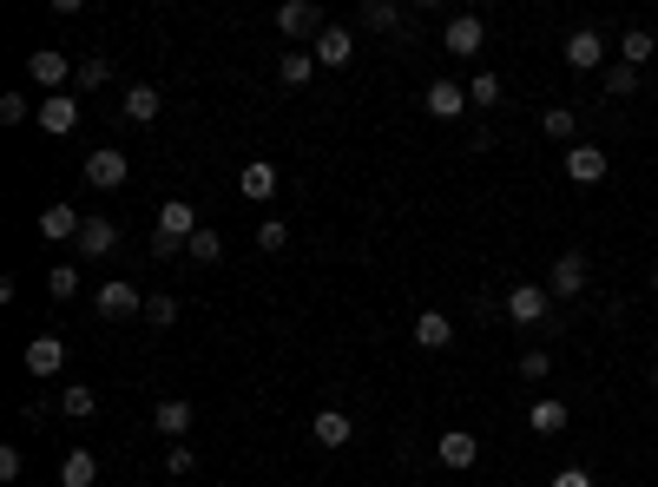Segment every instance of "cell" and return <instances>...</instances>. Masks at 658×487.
I'll return each mask as SVG.
<instances>
[{"instance_id": "cell-1", "label": "cell", "mask_w": 658, "mask_h": 487, "mask_svg": "<svg viewBox=\"0 0 658 487\" xmlns=\"http://www.w3.org/2000/svg\"><path fill=\"white\" fill-rule=\"evenodd\" d=\"M93 310L106 316V323H126V316H145V297H139V290H132L126 277H112V283H99Z\"/></svg>"}, {"instance_id": "cell-2", "label": "cell", "mask_w": 658, "mask_h": 487, "mask_svg": "<svg viewBox=\"0 0 658 487\" xmlns=\"http://www.w3.org/2000/svg\"><path fill=\"white\" fill-rule=\"evenodd\" d=\"M277 27L290 33V40H323V7H316V0H283Z\"/></svg>"}, {"instance_id": "cell-3", "label": "cell", "mask_w": 658, "mask_h": 487, "mask_svg": "<svg viewBox=\"0 0 658 487\" xmlns=\"http://www.w3.org/2000/svg\"><path fill=\"white\" fill-rule=\"evenodd\" d=\"M126 178H132V158H126V152H112V145H106V152H93V158H86V185L119 191Z\"/></svg>"}, {"instance_id": "cell-4", "label": "cell", "mask_w": 658, "mask_h": 487, "mask_svg": "<svg viewBox=\"0 0 658 487\" xmlns=\"http://www.w3.org/2000/svg\"><path fill=\"white\" fill-rule=\"evenodd\" d=\"M507 316H514L520 330L547 323V290H540V283H514V290H507Z\"/></svg>"}, {"instance_id": "cell-5", "label": "cell", "mask_w": 658, "mask_h": 487, "mask_svg": "<svg viewBox=\"0 0 658 487\" xmlns=\"http://www.w3.org/2000/svg\"><path fill=\"white\" fill-rule=\"evenodd\" d=\"M580 290H586V257H580V251H566L560 264L547 270V297H566V303H573Z\"/></svg>"}, {"instance_id": "cell-6", "label": "cell", "mask_w": 658, "mask_h": 487, "mask_svg": "<svg viewBox=\"0 0 658 487\" xmlns=\"http://www.w3.org/2000/svg\"><path fill=\"white\" fill-rule=\"evenodd\" d=\"M441 47H448V53H461V60H468V53H481V47H487V27H481V20H474V14H455V20H448V27H441Z\"/></svg>"}, {"instance_id": "cell-7", "label": "cell", "mask_w": 658, "mask_h": 487, "mask_svg": "<svg viewBox=\"0 0 658 487\" xmlns=\"http://www.w3.org/2000/svg\"><path fill=\"white\" fill-rule=\"evenodd\" d=\"M158 231H165V237H178V244H191V237L204 231V224H198V211H191V198H165V205H158Z\"/></svg>"}, {"instance_id": "cell-8", "label": "cell", "mask_w": 658, "mask_h": 487, "mask_svg": "<svg viewBox=\"0 0 658 487\" xmlns=\"http://www.w3.org/2000/svg\"><path fill=\"white\" fill-rule=\"evenodd\" d=\"M73 126H79V99H73V93H47V99H40V132L66 139Z\"/></svg>"}, {"instance_id": "cell-9", "label": "cell", "mask_w": 658, "mask_h": 487, "mask_svg": "<svg viewBox=\"0 0 658 487\" xmlns=\"http://www.w3.org/2000/svg\"><path fill=\"white\" fill-rule=\"evenodd\" d=\"M599 60H606V40H599L593 27H573V33H566V66H573V73H593Z\"/></svg>"}, {"instance_id": "cell-10", "label": "cell", "mask_w": 658, "mask_h": 487, "mask_svg": "<svg viewBox=\"0 0 658 487\" xmlns=\"http://www.w3.org/2000/svg\"><path fill=\"white\" fill-rule=\"evenodd\" d=\"M606 172H612V158L599 152V145H573V152H566V178H573V185H599Z\"/></svg>"}, {"instance_id": "cell-11", "label": "cell", "mask_w": 658, "mask_h": 487, "mask_svg": "<svg viewBox=\"0 0 658 487\" xmlns=\"http://www.w3.org/2000/svg\"><path fill=\"white\" fill-rule=\"evenodd\" d=\"M237 191H244L251 205H270V198H277V165H270V158H251V165L237 172Z\"/></svg>"}, {"instance_id": "cell-12", "label": "cell", "mask_w": 658, "mask_h": 487, "mask_svg": "<svg viewBox=\"0 0 658 487\" xmlns=\"http://www.w3.org/2000/svg\"><path fill=\"white\" fill-rule=\"evenodd\" d=\"M79 231H86V218H79L73 205H47V211H40V237H47V244H79Z\"/></svg>"}, {"instance_id": "cell-13", "label": "cell", "mask_w": 658, "mask_h": 487, "mask_svg": "<svg viewBox=\"0 0 658 487\" xmlns=\"http://www.w3.org/2000/svg\"><path fill=\"white\" fill-rule=\"evenodd\" d=\"M191 422H198V415H191L185 395H165V402L152 409V428H158V435H172V441H185V435H191Z\"/></svg>"}, {"instance_id": "cell-14", "label": "cell", "mask_w": 658, "mask_h": 487, "mask_svg": "<svg viewBox=\"0 0 658 487\" xmlns=\"http://www.w3.org/2000/svg\"><path fill=\"white\" fill-rule=\"evenodd\" d=\"M435 455H441V468H474V461H481V441H474L468 428H448V435L435 441Z\"/></svg>"}, {"instance_id": "cell-15", "label": "cell", "mask_w": 658, "mask_h": 487, "mask_svg": "<svg viewBox=\"0 0 658 487\" xmlns=\"http://www.w3.org/2000/svg\"><path fill=\"white\" fill-rule=\"evenodd\" d=\"M316 66H336V73H343L349 60H356V40H349V27H323V40H316Z\"/></svg>"}, {"instance_id": "cell-16", "label": "cell", "mask_w": 658, "mask_h": 487, "mask_svg": "<svg viewBox=\"0 0 658 487\" xmlns=\"http://www.w3.org/2000/svg\"><path fill=\"white\" fill-rule=\"evenodd\" d=\"M422 106H428V112H435V119H461V112H468V106H474V99H468V93H461L455 79H435V86H428V99H422Z\"/></svg>"}, {"instance_id": "cell-17", "label": "cell", "mask_w": 658, "mask_h": 487, "mask_svg": "<svg viewBox=\"0 0 658 487\" xmlns=\"http://www.w3.org/2000/svg\"><path fill=\"white\" fill-rule=\"evenodd\" d=\"M60 362H66V343H60V336H33V343H27V369H33L40 382L60 376Z\"/></svg>"}, {"instance_id": "cell-18", "label": "cell", "mask_w": 658, "mask_h": 487, "mask_svg": "<svg viewBox=\"0 0 658 487\" xmlns=\"http://www.w3.org/2000/svg\"><path fill=\"white\" fill-rule=\"evenodd\" d=\"M27 79H33V86H47V93H60L66 79H73V66H66V53H33Z\"/></svg>"}, {"instance_id": "cell-19", "label": "cell", "mask_w": 658, "mask_h": 487, "mask_svg": "<svg viewBox=\"0 0 658 487\" xmlns=\"http://www.w3.org/2000/svg\"><path fill=\"white\" fill-rule=\"evenodd\" d=\"M316 441H323V448H349V441H356V422H349L343 409H316Z\"/></svg>"}, {"instance_id": "cell-20", "label": "cell", "mask_w": 658, "mask_h": 487, "mask_svg": "<svg viewBox=\"0 0 658 487\" xmlns=\"http://www.w3.org/2000/svg\"><path fill=\"white\" fill-rule=\"evenodd\" d=\"M415 343H422V349H448V343H455V316L422 310V316H415Z\"/></svg>"}, {"instance_id": "cell-21", "label": "cell", "mask_w": 658, "mask_h": 487, "mask_svg": "<svg viewBox=\"0 0 658 487\" xmlns=\"http://www.w3.org/2000/svg\"><path fill=\"white\" fill-rule=\"evenodd\" d=\"M112 244H119V224H112V218H86V231H79V257H112Z\"/></svg>"}, {"instance_id": "cell-22", "label": "cell", "mask_w": 658, "mask_h": 487, "mask_svg": "<svg viewBox=\"0 0 658 487\" xmlns=\"http://www.w3.org/2000/svg\"><path fill=\"white\" fill-rule=\"evenodd\" d=\"M527 428H533V435H560V428H566V402H560V395H540V402L527 409Z\"/></svg>"}, {"instance_id": "cell-23", "label": "cell", "mask_w": 658, "mask_h": 487, "mask_svg": "<svg viewBox=\"0 0 658 487\" xmlns=\"http://www.w3.org/2000/svg\"><path fill=\"white\" fill-rule=\"evenodd\" d=\"M119 112H126L132 126H152L158 112H165V99H158V86H132V93H126V106H119Z\"/></svg>"}, {"instance_id": "cell-24", "label": "cell", "mask_w": 658, "mask_h": 487, "mask_svg": "<svg viewBox=\"0 0 658 487\" xmlns=\"http://www.w3.org/2000/svg\"><path fill=\"white\" fill-rule=\"evenodd\" d=\"M99 481V461H93V448H73V455L60 461V487H93Z\"/></svg>"}, {"instance_id": "cell-25", "label": "cell", "mask_w": 658, "mask_h": 487, "mask_svg": "<svg viewBox=\"0 0 658 487\" xmlns=\"http://www.w3.org/2000/svg\"><path fill=\"white\" fill-rule=\"evenodd\" d=\"M277 79H283V86H310V79H316V53H310V47L283 53V60H277Z\"/></svg>"}, {"instance_id": "cell-26", "label": "cell", "mask_w": 658, "mask_h": 487, "mask_svg": "<svg viewBox=\"0 0 658 487\" xmlns=\"http://www.w3.org/2000/svg\"><path fill=\"white\" fill-rule=\"evenodd\" d=\"M73 79H79V93H99V86L112 79V60H106V53H86V60L73 66Z\"/></svg>"}, {"instance_id": "cell-27", "label": "cell", "mask_w": 658, "mask_h": 487, "mask_svg": "<svg viewBox=\"0 0 658 487\" xmlns=\"http://www.w3.org/2000/svg\"><path fill=\"white\" fill-rule=\"evenodd\" d=\"M540 132H547V139H573V132H580V112H573V106H547V112H540Z\"/></svg>"}, {"instance_id": "cell-28", "label": "cell", "mask_w": 658, "mask_h": 487, "mask_svg": "<svg viewBox=\"0 0 658 487\" xmlns=\"http://www.w3.org/2000/svg\"><path fill=\"white\" fill-rule=\"evenodd\" d=\"M362 27L395 33V27H402V7H395V0H369V7H362Z\"/></svg>"}, {"instance_id": "cell-29", "label": "cell", "mask_w": 658, "mask_h": 487, "mask_svg": "<svg viewBox=\"0 0 658 487\" xmlns=\"http://www.w3.org/2000/svg\"><path fill=\"white\" fill-rule=\"evenodd\" d=\"M606 93L612 99H632V93H639V66H626V60L606 66Z\"/></svg>"}, {"instance_id": "cell-30", "label": "cell", "mask_w": 658, "mask_h": 487, "mask_svg": "<svg viewBox=\"0 0 658 487\" xmlns=\"http://www.w3.org/2000/svg\"><path fill=\"white\" fill-rule=\"evenodd\" d=\"M185 257H191V264H218V257H224V237H218V231H198V237L185 244Z\"/></svg>"}, {"instance_id": "cell-31", "label": "cell", "mask_w": 658, "mask_h": 487, "mask_svg": "<svg viewBox=\"0 0 658 487\" xmlns=\"http://www.w3.org/2000/svg\"><path fill=\"white\" fill-rule=\"evenodd\" d=\"M514 376H520V382H547V376H553V356H547V349H527V356L514 362Z\"/></svg>"}, {"instance_id": "cell-32", "label": "cell", "mask_w": 658, "mask_h": 487, "mask_svg": "<svg viewBox=\"0 0 658 487\" xmlns=\"http://www.w3.org/2000/svg\"><path fill=\"white\" fill-rule=\"evenodd\" d=\"M619 60H626V66H645V60H652V33H645V27H632L626 40H619Z\"/></svg>"}, {"instance_id": "cell-33", "label": "cell", "mask_w": 658, "mask_h": 487, "mask_svg": "<svg viewBox=\"0 0 658 487\" xmlns=\"http://www.w3.org/2000/svg\"><path fill=\"white\" fill-rule=\"evenodd\" d=\"M145 323H152V330H172V323H178V297H145Z\"/></svg>"}, {"instance_id": "cell-34", "label": "cell", "mask_w": 658, "mask_h": 487, "mask_svg": "<svg viewBox=\"0 0 658 487\" xmlns=\"http://www.w3.org/2000/svg\"><path fill=\"white\" fill-rule=\"evenodd\" d=\"M468 99H474V106H501V79H494V73H474L468 79Z\"/></svg>"}, {"instance_id": "cell-35", "label": "cell", "mask_w": 658, "mask_h": 487, "mask_svg": "<svg viewBox=\"0 0 658 487\" xmlns=\"http://www.w3.org/2000/svg\"><path fill=\"white\" fill-rule=\"evenodd\" d=\"M47 290H53V297H60V303H66V297H79V270H73V264H53Z\"/></svg>"}, {"instance_id": "cell-36", "label": "cell", "mask_w": 658, "mask_h": 487, "mask_svg": "<svg viewBox=\"0 0 658 487\" xmlns=\"http://www.w3.org/2000/svg\"><path fill=\"white\" fill-rule=\"evenodd\" d=\"M60 409H66V415H93L99 402H93V389H86V382H73V389L60 395Z\"/></svg>"}, {"instance_id": "cell-37", "label": "cell", "mask_w": 658, "mask_h": 487, "mask_svg": "<svg viewBox=\"0 0 658 487\" xmlns=\"http://www.w3.org/2000/svg\"><path fill=\"white\" fill-rule=\"evenodd\" d=\"M283 244H290V224H277V218H270L264 231H257V251H270V257H277Z\"/></svg>"}, {"instance_id": "cell-38", "label": "cell", "mask_w": 658, "mask_h": 487, "mask_svg": "<svg viewBox=\"0 0 658 487\" xmlns=\"http://www.w3.org/2000/svg\"><path fill=\"white\" fill-rule=\"evenodd\" d=\"M27 93H0V119H7V126H20V119H27Z\"/></svg>"}, {"instance_id": "cell-39", "label": "cell", "mask_w": 658, "mask_h": 487, "mask_svg": "<svg viewBox=\"0 0 658 487\" xmlns=\"http://www.w3.org/2000/svg\"><path fill=\"white\" fill-rule=\"evenodd\" d=\"M191 468H198V455H191V448H185V441H178V448H172V455H165V474H191Z\"/></svg>"}, {"instance_id": "cell-40", "label": "cell", "mask_w": 658, "mask_h": 487, "mask_svg": "<svg viewBox=\"0 0 658 487\" xmlns=\"http://www.w3.org/2000/svg\"><path fill=\"white\" fill-rule=\"evenodd\" d=\"M547 487H593V474H586V468H560Z\"/></svg>"}, {"instance_id": "cell-41", "label": "cell", "mask_w": 658, "mask_h": 487, "mask_svg": "<svg viewBox=\"0 0 658 487\" xmlns=\"http://www.w3.org/2000/svg\"><path fill=\"white\" fill-rule=\"evenodd\" d=\"M145 251H152V257H178L185 244H178V237H165V231H152V244H145Z\"/></svg>"}, {"instance_id": "cell-42", "label": "cell", "mask_w": 658, "mask_h": 487, "mask_svg": "<svg viewBox=\"0 0 658 487\" xmlns=\"http://www.w3.org/2000/svg\"><path fill=\"white\" fill-rule=\"evenodd\" d=\"M0 481H20V448H0Z\"/></svg>"}, {"instance_id": "cell-43", "label": "cell", "mask_w": 658, "mask_h": 487, "mask_svg": "<svg viewBox=\"0 0 658 487\" xmlns=\"http://www.w3.org/2000/svg\"><path fill=\"white\" fill-rule=\"evenodd\" d=\"M652 297H658V264H652Z\"/></svg>"}]
</instances>
